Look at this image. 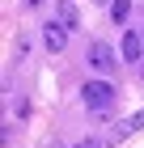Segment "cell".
Returning a JSON list of instances; mask_svg holds the SVG:
<instances>
[{
	"label": "cell",
	"mask_w": 144,
	"mask_h": 148,
	"mask_svg": "<svg viewBox=\"0 0 144 148\" xmlns=\"http://www.w3.org/2000/svg\"><path fill=\"white\" fill-rule=\"evenodd\" d=\"M59 21H64L68 30H72V25H81V17H76V9H72L68 0H64V4H59Z\"/></svg>",
	"instance_id": "cell-7"
},
{
	"label": "cell",
	"mask_w": 144,
	"mask_h": 148,
	"mask_svg": "<svg viewBox=\"0 0 144 148\" xmlns=\"http://www.w3.org/2000/svg\"><path fill=\"white\" fill-rule=\"evenodd\" d=\"M76 148H102V140H81Z\"/></svg>",
	"instance_id": "cell-8"
},
{
	"label": "cell",
	"mask_w": 144,
	"mask_h": 148,
	"mask_svg": "<svg viewBox=\"0 0 144 148\" xmlns=\"http://www.w3.org/2000/svg\"><path fill=\"white\" fill-rule=\"evenodd\" d=\"M89 110H110L114 106V85L110 80H85V89H81Z\"/></svg>",
	"instance_id": "cell-1"
},
{
	"label": "cell",
	"mask_w": 144,
	"mask_h": 148,
	"mask_svg": "<svg viewBox=\"0 0 144 148\" xmlns=\"http://www.w3.org/2000/svg\"><path fill=\"white\" fill-rule=\"evenodd\" d=\"M98 4H106V0H98Z\"/></svg>",
	"instance_id": "cell-10"
},
{
	"label": "cell",
	"mask_w": 144,
	"mask_h": 148,
	"mask_svg": "<svg viewBox=\"0 0 144 148\" xmlns=\"http://www.w3.org/2000/svg\"><path fill=\"white\" fill-rule=\"evenodd\" d=\"M89 64H93V68H98L102 76H110L119 59H114V51H110V47H106V42H93V47H89Z\"/></svg>",
	"instance_id": "cell-3"
},
{
	"label": "cell",
	"mask_w": 144,
	"mask_h": 148,
	"mask_svg": "<svg viewBox=\"0 0 144 148\" xmlns=\"http://www.w3.org/2000/svg\"><path fill=\"white\" fill-rule=\"evenodd\" d=\"M25 4H30V9H38V4H43V0H25Z\"/></svg>",
	"instance_id": "cell-9"
},
{
	"label": "cell",
	"mask_w": 144,
	"mask_h": 148,
	"mask_svg": "<svg viewBox=\"0 0 144 148\" xmlns=\"http://www.w3.org/2000/svg\"><path fill=\"white\" fill-rule=\"evenodd\" d=\"M43 42H47L51 55H59V51L68 47V25H64V21H47V25H43Z\"/></svg>",
	"instance_id": "cell-2"
},
{
	"label": "cell",
	"mask_w": 144,
	"mask_h": 148,
	"mask_svg": "<svg viewBox=\"0 0 144 148\" xmlns=\"http://www.w3.org/2000/svg\"><path fill=\"white\" fill-rule=\"evenodd\" d=\"M119 55H123V64H136V59L144 55V38L127 30V34H123V47H119Z\"/></svg>",
	"instance_id": "cell-4"
},
{
	"label": "cell",
	"mask_w": 144,
	"mask_h": 148,
	"mask_svg": "<svg viewBox=\"0 0 144 148\" xmlns=\"http://www.w3.org/2000/svg\"><path fill=\"white\" fill-rule=\"evenodd\" d=\"M127 13H132V0H110V17H114V21H127Z\"/></svg>",
	"instance_id": "cell-6"
},
{
	"label": "cell",
	"mask_w": 144,
	"mask_h": 148,
	"mask_svg": "<svg viewBox=\"0 0 144 148\" xmlns=\"http://www.w3.org/2000/svg\"><path fill=\"white\" fill-rule=\"evenodd\" d=\"M136 131H144V110H136L132 119H123V123L114 127V140H127V136H136Z\"/></svg>",
	"instance_id": "cell-5"
}]
</instances>
